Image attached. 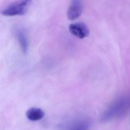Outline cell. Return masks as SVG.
<instances>
[{
	"label": "cell",
	"mask_w": 130,
	"mask_h": 130,
	"mask_svg": "<svg viewBox=\"0 0 130 130\" xmlns=\"http://www.w3.org/2000/svg\"><path fill=\"white\" fill-rule=\"evenodd\" d=\"M83 11V2L82 0H72L69 8L67 10V18L74 21L78 18Z\"/></svg>",
	"instance_id": "277c9868"
},
{
	"label": "cell",
	"mask_w": 130,
	"mask_h": 130,
	"mask_svg": "<svg viewBox=\"0 0 130 130\" xmlns=\"http://www.w3.org/2000/svg\"><path fill=\"white\" fill-rule=\"evenodd\" d=\"M129 104H130V103H129Z\"/></svg>",
	"instance_id": "ba28073f"
},
{
	"label": "cell",
	"mask_w": 130,
	"mask_h": 130,
	"mask_svg": "<svg viewBox=\"0 0 130 130\" xmlns=\"http://www.w3.org/2000/svg\"><path fill=\"white\" fill-rule=\"evenodd\" d=\"M14 33H15V37L19 43L21 51L24 54H26L28 49V41L25 32L24 31L23 29L20 28H17L14 31Z\"/></svg>",
	"instance_id": "5b68a950"
},
{
	"label": "cell",
	"mask_w": 130,
	"mask_h": 130,
	"mask_svg": "<svg viewBox=\"0 0 130 130\" xmlns=\"http://www.w3.org/2000/svg\"><path fill=\"white\" fill-rule=\"evenodd\" d=\"M128 107V101L125 97H120L115 100L102 114V122H108L123 116Z\"/></svg>",
	"instance_id": "6da1fadb"
},
{
	"label": "cell",
	"mask_w": 130,
	"mask_h": 130,
	"mask_svg": "<svg viewBox=\"0 0 130 130\" xmlns=\"http://www.w3.org/2000/svg\"><path fill=\"white\" fill-rule=\"evenodd\" d=\"M91 126V122L89 120H82L77 123L75 126H73L70 130H88Z\"/></svg>",
	"instance_id": "52a82bcc"
},
{
	"label": "cell",
	"mask_w": 130,
	"mask_h": 130,
	"mask_svg": "<svg viewBox=\"0 0 130 130\" xmlns=\"http://www.w3.org/2000/svg\"><path fill=\"white\" fill-rule=\"evenodd\" d=\"M26 116L30 121H39L43 118L44 112L40 108L32 107L26 112Z\"/></svg>",
	"instance_id": "8992f818"
},
{
	"label": "cell",
	"mask_w": 130,
	"mask_h": 130,
	"mask_svg": "<svg viewBox=\"0 0 130 130\" xmlns=\"http://www.w3.org/2000/svg\"><path fill=\"white\" fill-rule=\"evenodd\" d=\"M69 30L72 35L79 39H84L90 34L88 27L83 22H75L71 24L69 27Z\"/></svg>",
	"instance_id": "3957f363"
},
{
	"label": "cell",
	"mask_w": 130,
	"mask_h": 130,
	"mask_svg": "<svg viewBox=\"0 0 130 130\" xmlns=\"http://www.w3.org/2000/svg\"><path fill=\"white\" fill-rule=\"evenodd\" d=\"M32 3V0H14L10 3L1 13L5 16H16L24 15Z\"/></svg>",
	"instance_id": "7a4b0ae2"
}]
</instances>
